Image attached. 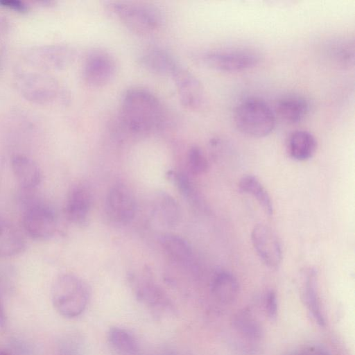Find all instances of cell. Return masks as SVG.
Here are the masks:
<instances>
[{
	"instance_id": "6da1fadb",
	"label": "cell",
	"mask_w": 355,
	"mask_h": 355,
	"mask_svg": "<svg viewBox=\"0 0 355 355\" xmlns=\"http://www.w3.org/2000/svg\"><path fill=\"white\" fill-rule=\"evenodd\" d=\"M120 110V124L132 135H146L158 130L165 120L164 110L159 98L141 87L125 91Z\"/></svg>"
},
{
	"instance_id": "7a4b0ae2",
	"label": "cell",
	"mask_w": 355,
	"mask_h": 355,
	"mask_svg": "<svg viewBox=\"0 0 355 355\" xmlns=\"http://www.w3.org/2000/svg\"><path fill=\"white\" fill-rule=\"evenodd\" d=\"M89 289L78 276L65 273L58 276L51 288V300L55 310L67 318H77L85 311Z\"/></svg>"
},
{
	"instance_id": "3957f363",
	"label": "cell",
	"mask_w": 355,
	"mask_h": 355,
	"mask_svg": "<svg viewBox=\"0 0 355 355\" xmlns=\"http://www.w3.org/2000/svg\"><path fill=\"white\" fill-rule=\"evenodd\" d=\"M234 121L241 133L252 138L269 135L276 124L275 114L270 105L257 98L241 102L235 109Z\"/></svg>"
},
{
	"instance_id": "277c9868",
	"label": "cell",
	"mask_w": 355,
	"mask_h": 355,
	"mask_svg": "<svg viewBox=\"0 0 355 355\" xmlns=\"http://www.w3.org/2000/svg\"><path fill=\"white\" fill-rule=\"evenodd\" d=\"M15 83L22 96L34 103L47 104L65 98L64 88L46 71L28 67L19 69Z\"/></svg>"
},
{
	"instance_id": "5b68a950",
	"label": "cell",
	"mask_w": 355,
	"mask_h": 355,
	"mask_svg": "<svg viewBox=\"0 0 355 355\" xmlns=\"http://www.w3.org/2000/svg\"><path fill=\"white\" fill-rule=\"evenodd\" d=\"M107 6L119 21L137 34L152 33L163 24L162 12L151 4L114 1H109Z\"/></svg>"
},
{
	"instance_id": "8992f818",
	"label": "cell",
	"mask_w": 355,
	"mask_h": 355,
	"mask_svg": "<svg viewBox=\"0 0 355 355\" xmlns=\"http://www.w3.org/2000/svg\"><path fill=\"white\" fill-rule=\"evenodd\" d=\"M258 50L248 46H233L214 49L193 55L194 60L209 69L225 72H234L254 67L261 61Z\"/></svg>"
},
{
	"instance_id": "52a82bcc",
	"label": "cell",
	"mask_w": 355,
	"mask_h": 355,
	"mask_svg": "<svg viewBox=\"0 0 355 355\" xmlns=\"http://www.w3.org/2000/svg\"><path fill=\"white\" fill-rule=\"evenodd\" d=\"M76 56V51L71 46L55 44L33 46L26 51L23 60L26 67L47 72L66 69Z\"/></svg>"
},
{
	"instance_id": "ba28073f",
	"label": "cell",
	"mask_w": 355,
	"mask_h": 355,
	"mask_svg": "<svg viewBox=\"0 0 355 355\" xmlns=\"http://www.w3.org/2000/svg\"><path fill=\"white\" fill-rule=\"evenodd\" d=\"M22 224L24 231L30 237L37 241H45L55 234L57 218L49 205L34 202L26 207Z\"/></svg>"
},
{
	"instance_id": "9c48e42d",
	"label": "cell",
	"mask_w": 355,
	"mask_h": 355,
	"mask_svg": "<svg viewBox=\"0 0 355 355\" xmlns=\"http://www.w3.org/2000/svg\"><path fill=\"white\" fill-rule=\"evenodd\" d=\"M116 72V63L109 53L96 50L85 60L82 75L85 83L92 87H101L110 83Z\"/></svg>"
},
{
	"instance_id": "30bf717a",
	"label": "cell",
	"mask_w": 355,
	"mask_h": 355,
	"mask_svg": "<svg viewBox=\"0 0 355 355\" xmlns=\"http://www.w3.org/2000/svg\"><path fill=\"white\" fill-rule=\"evenodd\" d=\"M252 245L261 261L270 268H277L282 259L280 241L275 232L263 224L255 225L251 232Z\"/></svg>"
},
{
	"instance_id": "8fae6325",
	"label": "cell",
	"mask_w": 355,
	"mask_h": 355,
	"mask_svg": "<svg viewBox=\"0 0 355 355\" xmlns=\"http://www.w3.org/2000/svg\"><path fill=\"white\" fill-rule=\"evenodd\" d=\"M106 214L114 222H130L136 211V202L130 189L122 184L114 185L108 191L105 203Z\"/></svg>"
},
{
	"instance_id": "7c38bea8",
	"label": "cell",
	"mask_w": 355,
	"mask_h": 355,
	"mask_svg": "<svg viewBox=\"0 0 355 355\" xmlns=\"http://www.w3.org/2000/svg\"><path fill=\"white\" fill-rule=\"evenodd\" d=\"M172 78L182 105L190 110L200 109L205 101V93L198 78L180 64Z\"/></svg>"
},
{
	"instance_id": "4fadbf2b",
	"label": "cell",
	"mask_w": 355,
	"mask_h": 355,
	"mask_svg": "<svg viewBox=\"0 0 355 355\" xmlns=\"http://www.w3.org/2000/svg\"><path fill=\"white\" fill-rule=\"evenodd\" d=\"M138 62L146 71L161 76L172 77L180 65L169 51L159 46H150L142 51Z\"/></svg>"
},
{
	"instance_id": "5bb4252c",
	"label": "cell",
	"mask_w": 355,
	"mask_h": 355,
	"mask_svg": "<svg viewBox=\"0 0 355 355\" xmlns=\"http://www.w3.org/2000/svg\"><path fill=\"white\" fill-rule=\"evenodd\" d=\"M92 205V196L89 189L78 184L69 192L64 208L68 220L75 225H84L88 219Z\"/></svg>"
},
{
	"instance_id": "9a60e30c",
	"label": "cell",
	"mask_w": 355,
	"mask_h": 355,
	"mask_svg": "<svg viewBox=\"0 0 355 355\" xmlns=\"http://www.w3.org/2000/svg\"><path fill=\"white\" fill-rule=\"evenodd\" d=\"M135 293L137 298L158 316L171 313L172 304L163 290L157 284L144 279L137 283Z\"/></svg>"
},
{
	"instance_id": "2e32d148",
	"label": "cell",
	"mask_w": 355,
	"mask_h": 355,
	"mask_svg": "<svg viewBox=\"0 0 355 355\" xmlns=\"http://www.w3.org/2000/svg\"><path fill=\"white\" fill-rule=\"evenodd\" d=\"M10 164L15 178L22 189L31 190L39 186L42 180V173L33 159L17 154L12 156Z\"/></svg>"
},
{
	"instance_id": "e0dca14e",
	"label": "cell",
	"mask_w": 355,
	"mask_h": 355,
	"mask_svg": "<svg viewBox=\"0 0 355 355\" xmlns=\"http://www.w3.org/2000/svg\"><path fill=\"white\" fill-rule=\"evenodd\" d=\"M309 110L310 104L307 98L297 94L284 95L276 104L278 116L290 124L302 121L307 116Z\"/></svg>"
},
{
	"instance_id": "ac0fdd59",
	"label": "cell",
	"mask_w": 355,
	"mask_h": 355,
	"mask_svg": "<svg viewBox=\"0 0 355 355\" xmlns=\"http://www.w3.org/2000/svg\"><path fill=\"white\" fill-rule=\"evenodd\" d=\"M26 245V240L17 227L0 217V257L17 256L24 252Z\"/></svg>"
},
{
	"instance_id": "d6986e66",
	"label": "cell",
	"mask_w": 355,
	"mask_h": 355,
	"mask_svg": "<svg viewBox=\"0 0 355 355\" xmlns=\"http://www.w3.org/2000/svg\"><path fill=\"white\" fill-rule=\"evenodd\" d=\"M286 146L289 156L296 161L302 162L313 156L318 144L311 132L297 130L290 134Z\"/></svg>"
},
{
	"instance_id": "ffe728a7",
	"label": "cell",
	"mask_w": 355,
	"mask_h": 355,
	"mask_svg": "<svg viewBox=\"0 0 355 355\" xmlns=\"http://www.w3.org/2000/svg\"><path fill=\"white\" fill-rule=\"evenodd\" d=\"M302 293L304 304L315 321L320 326H324L325 320L318 293V276L314 269L306 272Z\"/></svg>"
},
{
	"instance_id": "44dd1931",
	"label": "cell",
	"mask_w": 355,
	"mask_h": 355,
	"mask_svg": "<svg viewBox=\"0 0 355 355\" xmlns=\"http://www.w3.org/2000/svg\"><path fill=\"white\" fill-rule=\"evenodd\" d=\"M214 297L223 304H231L237 297L239 286L236 278L227 271L217 272L211 284Z\"/></svg>"
},
{
	"instance_id": "7402d4cb",
	"label": "cell",
	"mask_w": 355,
	"mask_h": 355,
	"mask_svg": "<svg viewBox=\"0 0 355 355\" xmlns=\"http://www.w3.org/2000/svg\"><path fill=\"white\" fill-rule=\"evenodd\" d=\"M107 340L113 349L121 355H137L139 346L135 336L128 330L112 327L107 332Z\"/></svg>"
},
{
	"instance_id": "603a6c76",
	"label": "cell",
	"mask_w": 355,
	"mask_h": 355,
	"mask_svg": "<svg viewBox=\"0 0 355 355\" xmlns=\"http://www.w3.org/2000/svg\"><path fill=\"white\" fill-rule=\"evenodd\" d=\"M241 192L251 195L259 202L265 213L269 216L273 214V206L270 195L259 180L254 175H243L239 183Z\"/></svg>"
},
{
	"instance_id": "cb8c5ba5",
	"label": "cell",
	"mask_w": 355,
	"mask_h": 355,
	"mask_svg": "<svg viewBox=\"0 0 355 355\" xmlns=\"http://www.w3.org/2000/svg\"><path fill=\"white\" fill-rule=\"evenodd\" d=\"M154 214L162 225L168 227H174L180 220L179 205L173 197L166 193H162L157 197Z\"/></svg>"
},
{
	"instance_id": "d4e9b609",
	"label": "cell",
	"mask_w": 355,
	"mask_h": 355,
	"mask_svg": "<svg viewBox=\"0 0 355 355\" xmlns=\"http://www.w3.org/2000/svg\"><path fill=\"white\" fill-rule=\"evenodd\" d=\"M161 243L165 252L174 261L187 263L191 260V246L181 236L173 234H166L162 237Z\"/></svg>"
},
{
	"instance_id": "484cf974",
	"label": "cell",
	"mask_w": 355,
	"mask_h": 355,
	"mask_svg": "<svg viewBox=\"0 0 355 355\" xmlns=\"http://www.w3.org/2000/svg\"><path fill=\"white\" fill-rule=\"evenodd\" d=\"M234 326L247 339L257 340L262 337L263 329L261 324L248 310L244 309L237 313L234 318Z\"/></svg>"
},
{
	"instance_id": "4316f807",
	"label": "cell",
	"mask_w": 355,
	"mask_h": 355,
	"mask_svg": "<svg viewBox=\"0 0 355 355\" xmlns=\"http://www.w3.org/2000/svg\"><path fill=\"white\" fill-rule=\"evenodd\" d=\"M187 160L189 169L194 174H202L208 170L207 159L202 149L197 146H193L189 148Z\"/></svg>"
},
{
	"instance_id": "83f0119b",
	"label": "cell",
	"mask_w": 355,
	"mask_h": 355,
	"mask_svg": "<svg viewBox=\"0 0 355 355\" xmlns=\"http://www.w3.org/2000/svg\"><path fill=\"white\" fill-rule=\"evenodd\" d=\"M331 49L333 58L340 64L349 65L354 61V43L349 40L336 42Z\"/></svg>"
},
{
	"instance_id": "f1b7e54d",
	"label": "cell",
	"mask_w": 355,
	"mask_h": 355,
	"mask_svg": "<svg viewBox=\"0 0 355 355\" xmlns=\"http://www.w3.org/2000/svg\"><path fill=\"white\" fill-rule=\"evenodd\" d=\"M175 181L180 192L187 198L194 200L195 194L193 187L189 179L182 174H177Z\"/></svg>"
},
{
	"instance_id": "f546056e",
	"label": "cell",
	"mask_w": 355,
	"mask_h": 355,
	"mask_svg": "<svg viewBox=\"0 0 355 355\" xmlns=\"http://www.w3.org/2000/svg\"><path fill=\"white\" fill-rule=\"evenodd\" d=\"M265 308L268 316L270 319H275L277 314V300L275 293L270 291L265 297Z\"/></svg>"
},
{
	"instance_id": "4dcf8cb0",
	"label": "cell",
	"mask_w": 355,
	"mask_h": 355,
	"mask_svg": "<svg viewBox=\"0 0 355 355\" xmlns=\"http://www.w3.org/2000/svg\"><path fill=\"white\" fill-rule=\"evenodd\" d=\"M288 355H330L322 347L317 345H307Z\"/></svg>"
},
{
	"instance_id": "1f68e13d",
	"label": "cell",
	"mask_w": 355,
	"mask_h": 355,
	"mask_svg": "<svg viewBox=\"0 0 355 355\" xmlns=\"http://www.w3.org/2000/svg\"><path fill=\"white\" fill-rule=\"evenodd\" d=\"M0 6L20 13L26 12L29 10L28 5L21 0H0Z\"/></svg>"
},
{
	"instance_id": "d6a6232c",
	"label": "cell",
	"mask_w": 355,
	"mask_h": 355,
	"mask_svg": "<svg viewBox=\"0 0 355 355\" xmlns=\"http://www.w3.org/2000/svg\"><path fill=\"white\" fill-rule=\"evenodd\" d=\"M58 355H80V352L77 347L71 342H67L61 347Z\"/></svg>"
},
{
	"instance_id": "836d02e7",
	"label": "cell",
	"mask_w": 355,
	"mask_h": 355,
	"mask_svg": "<svg viewBox=\"0 0 355 355\" xmlns=\"http://www.w3.org/2000/svg\"><path fill=\"white\" fill-rule=\"evenodd\" d=\"M34 2L44 6H51L55 3V1L53 0H36Z\"/></svg>"
},
{
	"instance_id": "e575fe53",
	"label": "cell",
	"mask_w": 355,
	"mask_h": 355,
	"mask_svg": "<svg viewBox=\"0 0 355 355\" xmlns=\"http://www.w3.org/2000/svg\"><path fill=\"white\" fill-rule=\"evenodd\" d=\"M6 322V316L3 306L0 301V326L3 327Z\"/></svg>"
}]
</instances>
